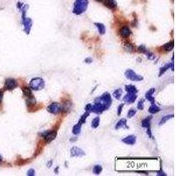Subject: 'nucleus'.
<instances>
[{
	"label": "nucleus",
	"instance_id": "22",
	"mask_svg": "<svg viewBox=\"0 0 176 176\" xmlns=\"http://www.w3.org/2000/svg\"><path fill=\"white\" fill-rule=\"evenodd\" d=\"M173 49V41H169V42L165 43V44L163 46V49H164L165 51H171L172 49Z\"/></svg>",
	"mask_w": 176,
	"mask_h": 176
},
{
	"label": "nucleus",
	"instance_id": "8",
	"mask_svg": "<svg viewBox=\"0 0 176 176\" xmlns=\"http://www.w3.org/2000/svg\"><path fill=\"white\" fill-rule=\"evenodd\" d=\"M85 155H86V153L84 151L78 147L74 146L70 149V156L71 157H83Z\"/></svg>",
	"mask_w": 176,
	"mask_h": 176
},
{
	"label": "nucleus",
	"instance_id": "18",
	"mask_svg": "<svg viewBox=\"0 0 176 176\" xmlns=\"http://www.w3.org/2000/svg\"><path fill=\"white\" fill-rule=\"evenodd\" d=\"M125 90L127 92H129V94H137V89L135 86L133 85H128V86H125Z\"/></svg>",
	"mask_w": 176,
	"mask_h": 176
},
{
	"label": "nucleus",
	"instance_id": "12",
	"mask_svg": "<svg viewBox=\"0 0 176 176\" xmlns=\"http://www.w3.org/2000/svg\"><path fill=\"white\" fill-rule=\"evenodd\" d=\"M104 111V109L102 108L100 105L96 104L94 103V105H92V107H91L90 113H95V114H101L102 112Z\"/></svg>",
	"mask_w": 176,
	"mask_h": 176
},
{
	"label": "nucleus",
	"instance_id": "7",
	"mask_svg": "<svg viewBox=\"0 0 176 176\" xmlns=\"http://www.w3.org/2000/svg\"><path fill=\"white\" fill-rule=\"evenodd\" d=\"M18 86V82L14 78H7L5 82V88L6 90H13L14 88H16Z\"/></svg>",
	"mask_w": 176,
	"mask_h": 176
},
{
	"label": "nucleus",
	"instance_id": "21",
	"mask_svg": "<svg viewBox=\"0 0 176 176\" xmlns=\"http://www.w3.org/2000/svg\"><path fill=\"white\" fill-rule=\"evenodd\" d=\"M22 91H23V94L26 97H32L33 96V92H32V89L30 87H27V86H24L22 88Z\"/></svg>",
	"mask_w": 176,
	"mask_h": 176
},
{
	"label": "nucleus",
	"instance_id": "32",
	"mask_svg": "<svg viewBox=\"0 0 176 176\" xmlns=\"http://www.w3.org/2000/svg\"><path fill=\"white\" fill-rule=\"evenodd\" d=\"M136 109H134V108H131V109H129V112H128V117H129V118H131V117H133L134 115H136Z\"/></svg>",
	"mask_w": 176,
	"mask_h": 176
},
{
	"label": "nucleus",
	"instance_id": "17",
	"mask_svg": "<svg viewBox=\"0 0 176 176\" xmlns=\"http://www.w3.org/2000/svg\"><path fill=\"white\" fill-rule=\"evenodd\" d=\"M123 128H125V129H126V128H128L127 121H126V119H121L116 123V125H115V129H123Z\"/></svg>",
	"mask_w": 176,
	"mask_h": 176
},
{
	"label": "nucleus",
	"instance_id": "34",
	"mask_svg": "<svg viewBox=\"0 0 176 176\" xmlns=\"http://www.w3.org/2000/svg\"><path fill=\"white\" fill-rule=\"evenodd\" d=\"M138 50H139L141 53H144V54H145L147 52V49L144 45H140V46L138 47Z\"/></svg>",
	"mask_w": 176,
	"mask_h": 176
},
{
	"label": "nucleus",
	"instance_id": "9",
	"mask_svg": "<svg viewBox=\"0 0 176 176\" xmlns=\"http://www.w3.org/2000/svg\"><path fill=\"white\" fill-rule=\"evenodd\" d=\"M136 98H137L136 94H129V92H128V94L124 96L123 101L125 103H127V104H132V103L135 102Z\"/></svg>",
	"mask_w": 176,
	"mask_h": 176
},
{
	"label": "nucleus",
	"instance_id": "40",
	"mask_svg": "<svg viewBox=\"0 0 176 176\" xmlns=\"http://www.w3.org/2000/svg\"><path fill=\"white\" fill-rule=\"evenodd\" d=\"M85 62H86V63H92V59L89 57V58H86V60H85Z\"/></svg>",
	"mask_w": 176,
	"mask_h": 176
},
{
	"label": "nucleus",
	"instance_id": "16",
	"mask_svg": "<svg viewBox=\"0 0 176 176\" xmlns=\"http://www.w3.org/2000/svg\"><path fill=\"white\" fill-rule=\"evenodd\" d=\"M152 116H148V117H146L145 119L143 120L142 123H141L142 127L146 128V129L151 128V121H152Z\"/></svg>",
	"mask_w": 176,
	"mask_h": 176
},
{
	"label": "nucleus",
	"instance_id": "36",
	"mask_svg": "<svg viewBox=\"0 0 176 176\" xmlns=\"http://www.w3.org/2000/svg\"><path fill=\"white\" fill-rule=\"evenodd\" d=\"M26 174L28 176H34V175H35V171L33 168H31L27 171V173H26Z\"/></svg>",
	"mask_w": 176,
	"mask_h": 176
},
{
	"label": "nucleus",
	"instance_id": "26",
	"mask_svg": "<svg viewBox=\"0 0 176 176\" xmlns=\"http://www.w3.org/2000/svg\"><path fill=\"white\" fill-rule=\"evenodd\" d=\"M100 116L95 117L94 119L92 121V128H94V129H96V128H98L99 125H100Z\"/></svg>",
	"mask_w": 176,
	"mask_h": 176
},
{
	"label": "nucleus",
	"instance_id": "2",
	"mask_svg": "<svg viewBox=\"0 0 176 176\" xmlns=\"http://www.w3.org/2000/svg\"><path fill=\"white\" fill-rule=\"evenodd\" d=\"M87 6L88 0H76L75 4H74L73 12L77 15H80L86 11Z\"/></svg>",
	"mask_w": 176,
	"mask_h": 176
},
{
	"label": "nucleus",
	"instance_id": "19",
	"mask_svg": "<svg viewBox=\"0 0 176 176\" xmlns=\"http://www.w3.org/2000/svg\"><path fill=\"white\" fill-rule=\"evenodd\" d=\"M81 126H82V123L78 122V123L76 124L73 127V129H72V133L74 135H79L80 132H81Z\"/></svg>",
	"mask_w": 176,
	"mask_h": 176
},
{
	"label": "nucleus",
	"instance_id": "27",
	"mask_svg": "<svg viewBox=\"0 0 176 176\" xmlns=\"http://www.w3.org/2000/svg\"><path fill=\"white\" fill-rule=\"evenodd\" d=\"M122 94H123V90H122L121 88L117 89V90H115V92H113V96L115 97L116 100H120V99H121Z\"/></svg>",
	"mask_w": 176,
	"mask_h": 176
},
{
	"label": "nucleus",
	"instance_id": "39",
	"mask_svg": "<svg viewBox=\"0 0 176 176\" xmlns=\"http://www.w3.org/2000/svg\"><path fill=\"white\" fill-rule=\"evenodd\" d=\"M157 175H163V176H165V175H166V174H165V173H164V172H163L162 170H160V171H159L158 172V173H157Z\"/></svg>",
	"mask_w": 176,
	"mask_h": 176
},
{
	"label": "nucleus",
	"instance_id": "23",
	"mask_svg": "<svg viewBox=\"0 0 176 176\" xmlns=\"http://www.w3.org/2000/svg\"><path fill=\"white\" fill-rule=\"evenodd\" d=\"M159 111H160V108H159L157 105H155V103L152 104V106L149 107V112H150L151 114H156Z\"/></svg>",
	"mask_w": 176,
	"mask_h": 176
},
{
	"label": "nucleus",
	"instance_id": "24",
	"mask_svg": "<svg viewBox=\"0 0 176 176\" xmlns=\"http://www.w3.org/2000/svg\"><path fill=\"white\" fill-rule=\"evenodd\" d=\"M172 118H173V115H165V116L162 117V119H161L160 121H159V126L163 125V124H165V123H166V122L168 121V120L172 119Z\"/></svg>",
	"mask_w": 176,
	"mask_h": 176
},
{
	"label": "nucleus",
	"instance_id": "1",
	"mask_svg": "<svg viewBox=\"0 0 176 176\" xmlns=\"http://www.w3.org/2000/svg\"><path fill=\"white\" fill-rule=\"evenodd\" d=\"M94 103L100 105L104 110H107V109L111 106V103H112L111 95L109 94L108 92H105V94H103L100 97H98V98L95 99Z\"/></svg>",
	"mask_w": 176,
	"mask_h": 176
},
{
	"label": "nucleus",
	"instance_id": "5",
	"mask_svg": "<svg viewBox=\"0 0 176 176\" xmlns=\"http://www.w3.org/2000/svg\"><path fill=\"white\" fill-rule=\"evenodd\" d=\"M47 110H48V112H49V113L53 114V115H57V114H59L60 112H62L63 107H62L61 104H59V103L53 102L49 106H48Z\"/></svg>",
	"mask_w": 176,
	"mask_h": 176
},
{
	"label": "nucleus",
	"instance_id": "42",
	"mask_svg": "<svg viewBox=\"0 0 176 176\" xmlns=\"http://www.w3.org/2000/svg\"><path fill=\"white\" fill-rule=\"evenodd\" d=\"M96 1H98V2H103L104 0H96Z\"/></svg>",
	"mask_w": 176,
	"mask_h": 176
},
{
	"label": "nucleus",
	"instance_id": "33",
	"mask_svg": "<svg viewBox=\"0 0 176 176\" xmlns=\"http://www.w3.org/2000/svg\"><path fill=\"white\" fill-rule=\"evenodd\" d=\"M144 100H141L139 101V102H138V104H137V108L139 109V110H143V109H144Z\"/></svg>",
	"mask_w": 176,
	"mask_h": 176
},
{
	"label": "nucleus",
	"instance_id": "11",
	"mask_svg": "<svg viewBox=\"0 0 176 176\" xmlns=\"http://www.w3.org/2000/svg\"><path fill=\"white\" fill-rule=\"evenodd\" d=\"M136 136L134 135H129L126 137H124L123 139V142L126 144H129V145H133L136 144Z\"/></svg>",
	"mask_w": 176,
	"mask_h": 176
},
{
	"label": "nucleus",
	"instance_id": "28",
	"mask_svg": "<svg viewBox=\"0 0 176 176\" xmlns=\"http://www.w3.org/2000/svg\"><path fill=\"white\" fill-rule=\"evenodd\" d=\"M92 172H94V174H100L101 172H102V166L100 165H94V168H92Z\"/></svg>",
	"mask_w": 176,
	"mask_h": 176
},
{
	"label": "nucleus",
	"instance_id": "20",
	"mask_svg": "<svg viewBox=\"0 0 176 176\" xmlns=\"http://www.w3.org/2000/svg\"><path fill=\"white\" fill-rule=\"evenodd\" d=\"M95 26H97V28H98V30H99V32H100V34H104L105 33H106V26H105V25H103L102 23H94Z\"/></svg>",
	"mask_w": 176,
	"mask_h": 176
},
{
	"label": "nucleus",
	"instance_id": "30",
	"mask_svg": "<svg viewBox=\"0 0 176 176\" xmlns=\"http://www.w3.org/2000/svg\"><path fill=\"white\" fill-rule=\"evenodd\" d=\"M170 67H171V63H167V64H165V66H163V67L160 69V70H159V77L162 76L163 74H164L165 72L166 71V70H168Z\"/></svg>",
	"mask_w": 176,
	"mask_h": 176
},
{
	"label": "nucleus",
	"instance_id": "35",
	"mask_svg": "<svg viewBox=\"0 0 176 176\" xmlns=\"http://www.w3.org/2000/svg\"><path fill=\"white\" fill-rule=\"evenodd\" d=\"M123 107H124V104H121V105H119V107H118V109H117V115H118V116H120V115H121L122 110H123Z\"/></svg>",
	"mask_w": 176,
	"mask_h": 176
},
{
	"label": "nucleus",
	"instance_id": "25",
	"mask_svg": "<svg viewBox=\"0 0 176 176\" xmlns=\"http://www.w3.org/2000/svg\"><path fill=\"white\" fill-rule=\"evenodd\" d=\"M124 49L128 52H133L134 51V46L133 44H131L130 42H125L124 43Z\"/></svg>",
	"mask_w": 176,
	"mask_h": 176
},
{
	"label": "nucleus",
	"instance_id": "43",
	"mask_svg": "<svg viewBox=\"0 0 176 176\" xmlns=\"http://www.w3.org/2000/svg\"><path fill=\"white\" fill-rule=\"evenodd\" d=\"M2 159H2V156H1V155H0V162H1V161H2Z\"/></svg>",
	"mask_w": 176,
	"mask_h": 176
},
{
	"label": "nucleus",
	"instance_id": "10",
	"mask_svg": "<svg viewBox=\"0 0 176 176\" xmlns=\"http://www.w3.org/2000/svg\"><path fill=\"white\" fill-rule=\"evenodd\" d=\"M22 23L24 25V31L26 32V34H28L30 33L31 27H32V24H33L32 20L29 18H26L25 20H22Z\"/></svg>",
	"mask_w": 176,
	"mask_h": 176
},
{
	"label": "nucleus",
	"instance_id": "6",
	"mask_svg": "<svg viewBox=\"0 0 176 176\" xmlns=\"http://www.w3.org/2000/svg\"><path fill=\"white\" fill-rule=\"evenodd\" d=\"M57 131H55V130H52V131H46V132H43L42 134H41V136H43V138L45 139L47 143H50L52 142V141L55 139V137H57Z\"/></svg>",
	"mask_w": 176,
	"mask_h": 176
},
{
	"label": "nucleus",
	"instance_id": "13",
	"mask_svg": "<svg viewBox=\"0 0 176 176\" xmlns=\"http://www.w3.org/2000/svg\"><path fill=\"white\" fill-rule=\"evenodd\" d=\"M104 5L106 7H107L110 10H114L116 8L117 3L115 2V0H104Z\"/></svg>",
	"mask_w": 176,
	"mask_h": 176
},
{
	"label": "nucleus",
	"instance_id": "14",
	"mask_svg": "<svg viewBox=\"0 0 176 176\" xmlns=\"http://www.w3.org/2000/svg\"><path fill=\"white\" fill-rule=\"evenodd\" d=\"M120 34L122 35V37L123 38H128L130 34H131V31L128 26H123L120 30Z\"/></svg>",
	"mask_w": 176,
	"mask_h": 176
},
{
	"label": "nucleus",
	"instance_id": "4",
	"mask_svg": "<svg viewBox=\"0 0 176 176\" xmlns=\"http://www.w3.org/2000/svg\"><path fill=\"white\" fill-rule=\"evenodd\" d=\"M125 77L131 81H142V80H144V78L142 76L136 74L133 70L130 69H128L125 71Z\"/></svg>",
	"mask_w": 176,
	"mask_h": 176
},
{
	"label": "nucleus",
	"instance_id": "15",
	"mask_svg": "<svg viewBox=\"0 0 176 176\" xmlns=\"http://www.w3.org/2000/svg\"><path fill=\"white\" fill-rule=\"evenodd\" d=\"M154 92H155V88H152V89H150V90H149L148 92L145 94V98L149 101H150L152 104H153V103L155 102V100H154V98H153V96H152V94H154Z\"/></svg>",
	"mask_w": 176,
	"mask_h": 176
},
{
	"label": "nucleus",
	"instance_id": "31",
	"mask_svg": "<svg viewBox=\"0 0 176 176\" xmlns=\"http://www.w3.org/2000/svg\"><path fill=\"white\" fill-rule=\"evenodd\" d=\"M89 115H90V112H87V111H86V113H85L84 115H82L81 118H80V120H79V123H81L82 124L86 123V118H87V117L89 116Z\"/></svg>",
	"mask_w": 176,
	"mask_h": 176
},
{
	"label": "nucleus",
	"instance_id": "37",
	"mask_svg": "<svg viewBox=\"0 0 176 176\" xmlns=\"http://www.w3.org/2000/svg\"><path fill=\"white\" fill-rule=\"evenodd\" d=\"M147 135L149 136V137H151V138H152V130H151V128H148L147 129Z\"/></svg>",
	"mask_w": 176,
	"mask_h": 176
},
{
	"label": "nucleus",
	"instance_id": "29",
	"mask_svg": "<svg viewBox=\"0 0 176 176\" xmlns=\"http://www.w3.org/2000/svg\"><path fill=\"white\" fill-rule=\"evenodd\" d=\"M36 104V100L34 98V97H28V99L26 100V105L28 106V107H32V106H34Z\"/></svg>",
	"mask_w": 176,
	"mask_h": 176
},
{
	"label": "nucleus",
	"instance_id": "3",
	"mask_svg": "<svg viewBox=\"0 0 176 176\" xmlns=\"http://www.w3.org/2000/svg\"><path fill=\"white\" fill-rule=\"evenodd\" d=\"M45 86V82L41 78H34L29 83V87L33 91H40Z\"/></svg>",
	"mask_w": 176,
	"mask_h": 176
},
{
	"label": "nucleus",
	"instance_id": "41",
	"mask_svg": "<svg viewBox=\"0 0 176 176\" xmlns=\"http://www.w3.org/2000/svg\"><path fill=\"white\" fill-rule=\"evenodd\" d=\"M3 96H4V92L3 91L0 90V102L2 101V100H3Z\"/></svg>",
	"mask_w": 176,
	"mask_h": 176
},
{
	"label": "nucleus",
	"instance_id": "38",
	"mask_svg": "<svg viewBox=\"0 0 176 176\" xmlns=\"http://www.w3.org/2000/svg\"><path fill=\"white\" fill-rule=\"evenodd\" d=\"M91 107H92V104H87L86 106V111L90 112L91 110Z\"/></svg>",
	"mask_w": 176,
	"mask_h": 176
}]
</instances>
